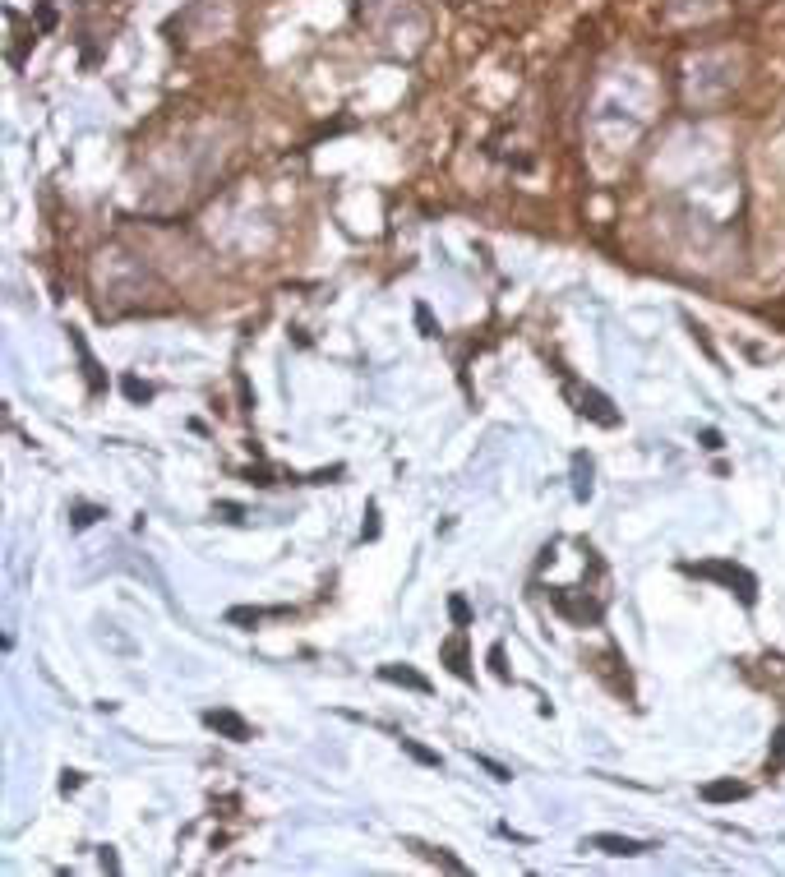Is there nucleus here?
Returning <instances> with one entry per match:
<instances>
[{
	"instance_id": "1",
	"label": "nucleus",
	"mask_w": 785,
	"mask_h": 877,
	"mask_svg": "<svg viewBox=\"0 0 785 877\" xmlns=\"http://www.w3.org/2000/svg\"><path fill=\"white\" fill-rule=\"evenodd\" d=\"M684 573H693V578H711V582H720V587H730L744 605H753V600H758V582H753V573H749V568H739V564H730V559L684 564Z\"/></svg>"
},
{
	"instance_id": "2",
	"label": "nucleus",
	"mask_w": 785,
	"mask_h": 877,
	"mask_svg": "<svg viewBox=\"0 0 785 877\" xmlns=\"http://www.w3.org/2000/svg\"><path fill=\"white\" fill-rule=\"evenodd\" d=\"M573 402H577V411H582V416H591V421H601V425H619V411L610 407L605 393H596V388H573Z\"/></svg>"
},
{
	"instance_id": "3",
	"label": "nucleus",
	"mask_w": 785,
	"mask_h": 877,
	"mask_svg": "<svg viewBox=\"0 0 785 877\" xmlns=\"http://www.w3.org/2000/svg\"><path fill=\"white\" fill-rule=\"evenodd\" d=\"M591 850H601V855H615V859H633V855H642L647 845L642 841H633V836H610V831H601V836H591Z\"/></svg>"
},
{
	"instance_id": "4",
	"label": "nucleus",
	"mask_w": 785,
	"mask_h": 877,
	"mask_svg": "<svg viewBox=\"0 0 785 877\" xmlns=\"http://www.w3.org/2000/svg\"><path fill=\"white\" fill-rule=\"evenodd\" d=\"M203 725H208V730H217V734H227V739H236V744H245V739H250V725H245L236 711H203Z\"/></svg>"
},
{
	"instance_id": "5",
	"label": "nucleus",
	"mask_w": 785,
	"mask_h": 877,
	"mask_svg": "<svg viewBox=\"0 0 785 877\" xmlns=\"http://www.w3.org/2000/svg\"><path fill=\"white\" fill-rule=\"evenodd\" d=\"M379 679H384V684H402V688H416V693H430V679L416 674L411 665H379Z\"/></svg>"
},
{
	"instance_id": "6",
	"label": "nucleus",
	"mask_w": 785,
	"mask_h": 877,
	"mask_svg": "<svg viewBox=\"0 0 785 877\" xmlns=\"http://www.w3.org/2000/svg\"><path fill=\"white\" fill-rule=\"evenodd\" d=\"M439 655L448 660V669H453L457 679H471V665H467V642H462V633H457V637H448V642L439 646Z\"/></svg>"
},
{
	"instance_id": "7",
	"label": "nucleus",
	"mask_w": 785,
	"mask_h": 877,
	"mask_svg": "<svg viewBox=\"0 0 785 877\" xmlns=\"http://www.w3.org/2000/svg\"><path fill=\"white\" fill-rule=\"evenodd\" d=\"M69 342H74V351H79V365H83V374H88V388H93V393H102V383H107V379L98 374V360L88 355V346H83V337H79V328H69Z\"/></svg>"
},
{
	"instance_id": "8",
	"label": "nucleus",
	"mask_w": 785,
	"mask_h": 877,
	"mask_svg": "<svg viewBox=\"0 0 785 877\" xmlns=\"http://www.w3.org/2000/svg\"><path fill=\"white\" fill-rule=\"evenodd\" d=\"M573 499H591V457L573 453Z\"/></svg>"
},
{
	"instance_id": "9",
	"label": "nucleus",
	"mask_w": 785,
	"mask_h": 877,
	"mask_svg": "<svg viewBox=\"0 0 785 877\" xmlns=\"http://www.w3.org/2000/svg\"><path fill=\"white\" fill-rule=\"evenodd\" d=\"M744 794H749V789H744L739 780H716V785L702 789V799L707 803H730V799H744Z\"/></svg>"
},
{
	"instance_id": "10",
	"label": "nucleus",
	"mask_w": 785,
	"mask_h": 877,
	"mask_svg": "<svg viewBox=\"0 0 785 877\" xmlns=\"http://www.w3.org/2000/svg\"><path fill=\"white\" fill-rule=\"evenodd\" d=\"M416 855H425L430 864H439V868H448V873H467V864L457 855H448V850H434V845H411Z\"/></svg>"
},
{
	"instance_id": "11",
	"label": "nucleus",
	"mask_w": 785,
	"mask_h": 877,
	"mask_svg": "<svg viewBox=\"0 0 785 877\" xmlns=\"http://www.w3.org/2000/svg\"><path fill=\"white\" fill-rule=\"evenodd\" d=\"M121 388H125V397H130V402H148V397H153V383H144V379H134V374L121 379Z\"/></svg>"
},
{
	"instance_id": "12",
	"label": "nucleus",
	"mask_w": 785,
	"mask_h": 877,
	"mask_svg": "<svg viewBox=\"0 0 785 877\" xmlns=\"http://www.w3.org/2000/svg\"><path fill=\"white\" fill-rule=\"evenodd\" d=\"M398 744H402V753H411L416 762H425V766H439V753H430V748H420L416 739H398Z\"/></svg>"
},
{
	"instance_id": "13",
	"label": "nucleus",
	"mask_w": 785,
	"mask_h": 877,
	"mask_svg": "<svg viewBox=\"0 0 785 877\" xmlns=\"http://www.w3.org/2000/svg\"><path fill=\"white\" fill-rule=\"evenodd\" d=\"M448 614H453L457 628H467V623H471V605H467V596H448Z\"/></svg>"
},
{
	"instance_id": "14",
	"label": "nucleus",
	"mask_w": 785,
	"mask_h": 877,
	"mask_svg": "<svg viewBox=\"0 0 785 877\" xmlns=\"http://www.w3.org/2000/svg\"><path fill=\"white\" fill-rule=\"evenodd\" d=\"M69 517H74V526H93L102 517V508H93V503H74V508H69Z\"/></svg>"
},
{
	"instance_id": "15",
	"label": "nucleus",
	"mask_w": 785,
	"mask_h": 877,
	"mask_svg": "<svg viewBox=\"0 0 785 877\" xmlns=\"http://www.w3.org/2000/svg\"><path fill=\"white\" fill-rule=\"evenodd\" d=\"M268 614H287V610H245V605H241V610H232L227 619H232V623H259V619H268Z\"/></svg>"
},
{
	"instance_id": "16",
	"label": "nucleus",
	"mask_w": 785,
	"mask_h": 877,
	"mask_svg": "<svg viewBox=\"0 0 785 877\" xmlns=\"http://www.w3.org/2000/svg\"><path fill=\"white\" fill-rule=\"evenodd\" d=\"M476 766H485V771H490L495 780H513V771H509V766H504V762H495V757H485V753H476Z\"/></svg>"
},
{
	"instance_id": "17",
	"label": "nucleus",
	"mask_w": 785,
	"mask_h": 877,
	"mask_svg": "<svg viewBox=\"0 0 785 877\" xmlns=\"http://www.w3.org/2000/svg\"><path fill=\"white\" fill-rule=\"evenodd\" d=\"M490 669H495V679H504V684H509V665H504V646H490Z\"/></svg>"
},
{
	"instance_id": "18",
	"label": "nucleus",
	"mask_w": 785,
	"mask_h": 877,
	"mask_svg": "<svg viewBox=\"0 0 785 877\" xmlns=\"http://www.w3.org/2000/svg\"><path fill=\"white\" fill-rule=\"evenodd\" d=\"M416 323H420V333H425V337H439V328H434V314L425 310V305H416Z\"/></svg>"
},
{
	"instance_id": "19",
	"label": "nucleus",
	"mask_w": 785,
	"mask_h": 877,
	"mask_svg": "<svg viewBox=\"0 0 785 877\" xmlns=\"http://www.w3.org/2000/svg\"><path fill=\"white\" fill-rule=\"evenodd\" d=\"M245 480H250V485H273V471H268V467H250V471H245Z\"/></svg>"
},
{
	"instance_id": "20",
	"label": "nucleus",
	"mask_w": 785,
	"mask_h": 877,
	"mask_svg": "<svg viewBox=\"0 0 785 877\" xmlns=\"http://www.w3.org/2000/svg\"><path fill=\"white\" fill-rule=\"evenodd\" d=\"M365 517H370V522H365V541H375V536H379V508H375V503L365 508Z\"/></svg>"
},
{
	"instance_id": "21",
	"label": "nucleus",
	"mask_w": 785,
	"mask_h": 877,
	"mask_svg": "<svg viewBox=\"0 0 785 877\" xmlns=\"http://www.w3.org/2000/svg\"><path fill=\"white\" fill-rule=\"evenodd\" d=\"M342 476V467H328V471H314L310 476V485H328V480H337Z\"/></svg>"
},
{
	"instance_id": "22",
	"label": "nucleus",
	"mask_w": 785,
	"mask_h": 877,
	"mask_svg": "<svg viewBox=\"0 0 785 877\" xmlns=\"http://www.w3.org/2000/svg\"><path fill=\"white\" fill-rule=\"evenodd\" d=\"M102 868H107V873H121V859H116V850H102Z\"/></svg>"
},
{
	"instance_id": "23",
	"label": "nucleus",
	"mask_w": 785,
	"mask_h": 877,
	"mask_svg": "<svg viewBox=\"0 0 785 877\" xmlns=\"http://www.w3.org/2000/svg\"><path fill=\"white\" fill-rule=\"evenodd\" d=\"M217 512H227V522H241V508H236V503H217Z\"/></svg>"
},
{
	"instance_id": "24",
	"label": "nucleus",
	"mask_w": 785,
	"mask_h": 877,
	"mask_svg": "<svg viewBox=\"0 0 785 877\" xmlns=\"http://www.w3.org/2000/svg\"><path fill=\"white\" fill-rule=\"evenodd\" d=\"M702 448H720V434L716 430H702Z\"/></svg>"
},
{
	"instance_id": "25",
	"label": "nucleus",
	"mask_w": 785,
	"mask_h": 877,
	"mask_svg": "<svg viewBox=\"0 0 785 877\" xmlns=\"http://www.w3.org/2000/svg\"><path fill=\"white\" fill-rule=\"evenodd\" d=\"M60 789H65V794H69V789H79V771H65V780H60Z\"/></svg>"
}]
</instances>
